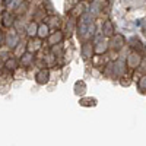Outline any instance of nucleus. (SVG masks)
Returning a JSON list of instances; mask_svg holds the SVG:
<instances>
[{"instance_id":"obj_2","label":"nucleus","mask_w":146,"mask_h":146,"mask_svg":"<svg viewBox=\"0 0 146 146\" xmlns=\"http://www.w3.org/2000/svg\"><path fill=\"white\" fill-rule=\"evenodd\" d=\"M9 2H12V0H5V3H6V5H7Z\"/></svg>"},{"instance_id":"obj_1","label":"nucleus","mask_w":146,"mask_h":146,"mask_svg":"<svg viewBox=\"0 0 146 146\" xmlns=\"http://www.w3.org/2000/svg\"><path fill=\"white\" fill-rule=\"evenodd\" d=\"M47 76H48L47 72H41L40 75H38V78H40L38 80H40V82H45V80H47Z\"/></svg>"}]
</instances>
